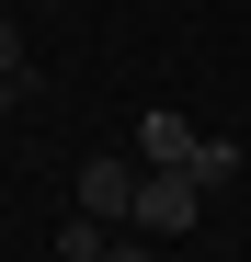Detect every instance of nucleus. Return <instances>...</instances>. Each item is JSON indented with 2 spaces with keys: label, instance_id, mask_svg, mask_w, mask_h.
Here are the masks:
<instances>
[{
  "label": "nucleus",
  "instance_id": "obj_6",
  "mask_svg": "<svg viewBox=\"0 0 251 262\" xmlns=\"http://www.w3.org/2000/svg\"><path fill=\"white\" fill-rule=\"evenodd\" d=\"M103 251V216H69V228H57V262H92Z\"/></svg>",
  "mask_w": 251,
  "mask_h": 262
},
{
  "label": "nucleus",
  "instance_id": "obj_4",
  "mask_svg": "<svg viewBox=\"0 0 251 262\" xmlns=\"http://www.w3.org/2000/svg\"><path fill=\"white\" fill-rule=\"evenodd\" d=\"M183 171H194L205 194H217V183H240V137H194V160H183Z\"/></svg>",
  "mask_w": 251,
  "mask_h": 262
},
{
  "label": "nucleus",
  "instance_id": "obj_3",
  "mask_svg": "<svg viewBox=\"0 0 251 262\" xmlns=\"http://www.w3.org/2000/svg\"><path fill=\"white\" fill-rule=\"evenodd\" d=\"M194 137H205L194 114H137V137H126V148H137V160H194Z\"/></svg>",
  "mask_w": 251,
  "mask_h": 262
},
{
  "label": "nucleus",
  "instance_id": "obj_1",
  "mask_svg": "<svg viewBox=\"0 0 251 262\" xmlns=\"http://www.w3.org/2000/svg\"><path fill=\"white\" fill-rule=\"evenodd\" d=\"M194 216H205V183H194V171H183V160H137V194H126V228H137V239H183Z\"/></svg>",
  "mask_w": 251,
  "mask_h": 262
},
{
  "label": "nucleus",
  "instance_id": "obj_2",
  "mask_svg": "<svg viewBox=\"0 0 251 262\" xmlns=\"http://www.w3.org/2000/svg\"><path fill=\"white\" fill-rule=\"evenodd\" d=\"M126 194H137V148H92L80 160V216H126Z\"/></svg>",
  "mask_w": 251,
  "mask_h": 262
},
{
  "label": "nucleus",
  "instance_id": "obj_5",
  "mask_svg": "<svg viewBox=\"0 0 251 262\" xmlns=\"http://www.w3.org/2000/svg\"><path fill=\"white\" fill-rule=\"evenodd\" d=\"M0 80H23V92H34V46H23V23H12V12H0Z\"/></svg>",
  "mask_w": 251,
  "mask_h": 262
},
{
  "label": "nucleus",
  "instance_id": "obj_8",
  "mask_svg": "<svg viewBox=\"0 0 251 262\" xmlns=\"http://www.w3.org/2000/svg\"><path fill=\"white\" fill-rule=\"evenodd\" d=\"M23 103H34V92H23V80H0V125H12V114H23Z\"/></svg>",
  "mask_w": 251,
  "mask_h": 262
},
{
  "label": "nucleus",
  "instance_id": "obj_7",
  "mask_svg": "<svg viewBox=\"0 0 251 262\" xmlns=\"http://www.w3.org/2000/svg\"><path fill=\"white\" fill-rule=\"evenodd\" d=\"M92 262H160V251H149V239H103Z\"/></svg>",
  "mask_w": 251,
  "mask_h": 262
}]
</instances>
